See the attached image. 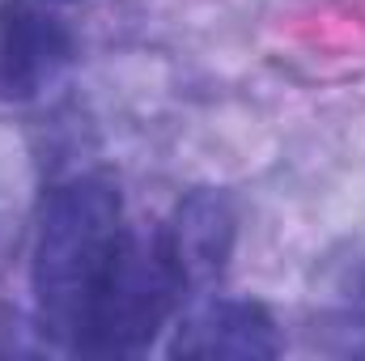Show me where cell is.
Masks as SVG:
<instances>
[{
    "mask_svg": "<svg viewBox=\"0 0 365 361\" xmlns=\"http://www.w3.org/2000/svg\"><path fill=\"white\" fill-rule=\"evenodd\" d=\"M128 234L132 230L123 225V200L115 183L77 179L51 195L30 272L43 336L77 353L93 302L115 272Z\"/></svg>",
    "mask_w": 365,
    "mask_h": 361,
    "instance_id": "cell-1",
    "label": "cell"
},
{
    "mask_svg": "<svg viewBox=\"0 0 365 361\" xmlns=\"http://www.w3.org/2000/svg\"><path fill=\"white\" fill-rule=\"evenodd\" d=\"M179 298H182V280L175 264L166 260L162 238L145 243V238L128 234V243L115 260V272L106 276V285L93 302L77 353L119 357V353L149 349Z\"/></svg>",
    "mask_w": 365,
    "mask_h": 361,
    "instance_id": "cell-2",
    "label": "cell"
},
{
    "mask_svg": "<svg viewBox=\"0 0 365 361\" xmlns=\"http://www.w3.org/2000/svg\"><path fill=\"white\" fill-rule=\"evenodd\" d=\"M73 64V30L30 4L4 0L0 4V93L4 98H34Z\"/></svg>",
    "mask_w": 365,
    "mask_h": 361,
    "instance_id": "cell-3",
    "label": "cell"
},
{
    "mask_svg": "<svg viewBox=\"0 0 365 361\" xmlns=\"http://www.w3.org/2000/svg\"><path fill=\"white\" fill-rule=\"evenodd\" d=\"M280 353L272 315L259 302L217 298L182 315L170 340V357L195 361H264Z\"/></svg>",
    "mask_w": 365,
    "mask_h": 361,
    "instance_id": "cell-4",
    "label": "cell"
},
{
    "mask_svg": "<svg viewBox=\"0 0 365 361\" xmlns=\"http://www.w3.org/2000/svg\"><path fill=\"white\" fill-rule=\"evenodd\" d=\"M182 289L212 285L234 251V208L221 191H191L175 208L170 225L158 234Z\"/></svg>",
    "mask_w": 365,
    "mask_h": 361,
    "instance_id": "cell-5",
    "label": "cell"
}]
</instances>
